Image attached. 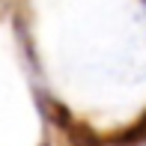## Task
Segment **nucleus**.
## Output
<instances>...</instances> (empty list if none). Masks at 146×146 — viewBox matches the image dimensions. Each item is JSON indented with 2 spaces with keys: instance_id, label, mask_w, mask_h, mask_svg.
<instances>
[{
  "instance_id": "obj_1",
  "label": "nucleus",
  "mask_w": 146,
  "mask_h": 146,
  "mask_svg": "<svg viewBox=\"0 0 146 146\" xmlns=\"http://www.w3.org/2000/svg\"><path fill=\"white\" fill-rule=\"evenodd\" d=\"M48 108H51V113H54V122L66 131V137H69V143H72V146H102V140H98L96 131H92L87 122H81L75 113H69L63 104L51 102Z\"/></svg>"
},
{
  "instance_id": "obj_2",
  "label": "nucleus",
  "mask_w": 146,
  "mask_h": 146,
  "mask_svg": "<svg viewBox=\"0 0 146 146\" xmlns=\"http://www.w3.org/2000/svg\"><path fill=\"white\" fill-rule=\"evenodd\" d=\"M140 143H146V110H143V116L137 119V122H131L119 137H113V146H140Z\"/></svg>"
}]
</instances>
